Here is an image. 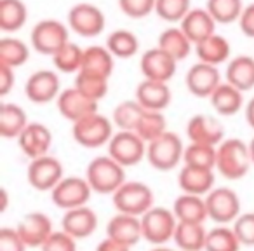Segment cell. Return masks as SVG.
<instances>
[{
  "label": "cell",
  "mask_w": 254,
  "mask_h": 251,
  "mask_svg": "<svg viewBox=\"0 0 254 251\" xmlns=\"http://www.w3.org/2000/svg\"><path fill=\"white\" fill-rule=\"evenodd\" d=\"M209 220L218 225H232L240 216V197L233 188L218 187L205 195Z\"/></svg>",
  "instance_id": "9"
},
{
  "label": "cell",
  "mask_w": 254,
  "mask_h": 251,
  "mask_svg": "<svg viewBox=\"0 0 254 251\" xmlns=\"http://www.w3.org/2000/svg\"><path fill=\"white\" fill-rule=\"evenodd\" d=\"M239 26L244 35L254 39V2L244 7L242 14L239 18Z\"/></svg>",
  "instance_id": "48"
},
{
  "label": "cell",
  "mask_w": 254,
  "mask_h": 251,
  "mask_svg": "<svg viewBox=\"0 0 254 251\" xmlns=\"http://www.w3.org/2000/svg\"><path fill=\"white\" fill-rule=\"evenodd\" d=\"M28 19V7L23 0H0V30L14 33L25 26Z\"/></svg>",
  "instance_id": "33"
},
{
  "label": "cell",
  "mask_w": 254,
  "mask_h": 251,
  "mask_svg": "<svg viewBox=\"0 0 254 251\" xmlns=\"http://www.w3.org/2000/svg\"><path fill=\"white\" fill-rule=\"evenodd\" d=\"M187 136L190 143L218 147L225 140V128L216 117L207 115V113H197L188 120Z\"/></svg>",
  "instance_id": "18"
},
{
  "label": "cell",
  "mask_w": 254,
  "mask_h": 251,
  "mask_svg": "<svg viewBox=\"0 0 254 251\" xmlns=\"http://www.w3.org/2000/svg\"><path fill=\"white\" fill-rule=\"evenodd\" d=\"M61 92L60 75L54 70H37L28 77L25 84V94L32 103L46 105L58 99Z\"/></svg>",
  "instance_id": "13"
},
{
  "label": "cell",
  "mask_w": 254,
  "mask_h": 251,
  "mask_svg": "<svg viewBox=\"0 0 254 251\" xmlns=\"http://www.w3.org/2000/svg\"><path fill=\"white\" fill-rule=\"evenodd\" d=\"M214 169H204V167L187 166V164H183L178 174V185L183 194L205 197L214 188Z\"/></svg>",
  "instance_id": "23"
},
{
  "label": "cell",
  "mask_w": 254,
  "mask_h": 251,
  "mask_svg": "<svg viewBox=\"0 0 254 251\" xmlns=\"http://www.w3.org/2000/svg\"><path fill=\"white\" fill-rule=\"evenodd\" d=\"M61 229L75 239H87L98 229V215L89 206L68 209L61 218Z\"/></svg>",
  "instance_id": "21"
},
{
  "label": "cell",
  "mask_w": 254,
  "mask_h": 251,
  "mask_svg": "<svg viewBox=\"0 0 254 251\" xmlns=\"http://www.w3.org/2000/svg\"><path fill=\"white\" fill-rule=\"evenodd\" d=\"M92 188L87 178L82 176H64L51 192V201L60 209H75L80 206H87L91 199Z\"/></svg>",
  "instance_id": "10"
},
{
  "label": "cell",
  "mask_w": 254,
  "mask_h": 251,
  "mask_svg": "<svg viewBox=\"0 0 254 251\" xmlns=\"http://www.w3.org/2000/svg\"><path fill=\"white\" fill-rule=\"evenodd\" d=\"M244 113H246V120H247V124H249V128L254 129V96L247 101L246 112Z\"/></svg>",
  "instance_id": "51"
},
{
  "label": "cell",
  "mask_w": 254,
  "mask_h": 251,
  "mask_svg": "<svg viewBox=\"0 0 254 251\" xmlns=\"http://www.w3.org/2000/svg\"><path fill=\"white\" fill-rule=\"evenodd\" d=\"M134 99L145 110H155V112H164L171 105L173 92L167 82L148 81L143 79L138 84L134 92Z\"/></svg>",
  "instance_id": "20"
},
{
  "label": "cell",
  "mask_w": 254,
  "mask_h": 251,
  "mask_svg": "<svg viewBox=\"0 0 254 251\" xmlns=\"http://www.w3.org/2000/svg\"><path fill=\"white\" fill-rule=\"evenodd\" d=\"M84 60V49L77 42L68 40L60 51L53 56L54 68L61 74H78Z\"/></svg>",
  "instance_id": "38"
},
{
  "label": "cell",
  "mask_w": 254,
  "mask_h": 251,
  "mask_svg": "<svg viewBox=\"0 0 254 251\" xmlns=\"http://www.w3.org/2000/svg\"><path fill=\"white\" fill-rule=\"evenodd\" d=\"M19 150L28 157L30 161L39 159L49 154L53 147V133L42 122H28L23 133L18 136Z\"/></svg>",
  "instance_id": "16"
},
{
  "label": "cell",
  "mask_w": 254,
  "mask_h": 251,
  "mask_svg": "<svg viewBox=\"0 0 254 251\" xmlns=\"http://www.w3.org/2000/svg\"><path fill=\"white\" fill-rule=\"evenodd\" d=\"M242 243L232 225H216L207 230L204 251H240Z\"/></svg>",
  "instance_id": "36"
},
{
  "label": "cell",
  "mask_w": 254,
  "mask_h": 251,
  "mask_svg": "<svg viewBox=\"0 0 254 251\" xmlns=\"http://www.w3.org/2000/svg\"><path fill=\"white\" fill-rule=\"evenodd\" d=\"M190 11V0H157L155 4V14L167 23H181Z\"/></svg>",
  "instance_id": "43"
},
{
  "label": "cell",
  "mask_w": 254,
  "mask_h": 251,
  "mask_svg": "<svg viewBox=\"0 0 254 251\" xmlns=\"http://www.w3.org/2000/svg\"><path fill=\"white\" fill-rule=\"evenodd\" d=\"M106 237H112L115 241L127 244V246H136L143 239L141 218L139 216L126 215V213H117L115 216L106 223Z\"/></svg>",
  "instance_id": "22"
},
{
  "label": "cell",
  "mask_w": 254,
  "mask_h": 251,
  "mask_svg": "<svg viewBox=\"0 0 254 251\" xmlns=\"http://www.w3.org/2000/svg\"><path fill=\"white\" fill-rule=\"evenodd\" d=\"M178 68V61L171 54L162 51L159 46L145 51L139 61V70L143 77L148 81L169 82L174 77Z\"/></svg>",
  "instance_id": "15"
},
{
  "label": "cell",
  "mask_w": 254,
  "mask_h": 251,
  "mask_svg": "<svg viewBox=\"0 0 254 251\" xmlns=\"http://www.w3.org/2000/svg\"><path fill=\"white\" fill-rule=\"evenodd\" d=\"M185 84L190 94H193L195 98H211V94L221 84V74L214 65L198 61L191 65L190 70L187 72Z\"/></svg>",
  "instance_id": "14"
},
{
  "label": "cell",
  "mask_w": 254,
  "mask_h": 251,
  "mask_svg": "<svg viewBox=\"0 0 254 251\" xmlns=\"http://www.w3.org/2000/svg\"><path fill=\"white\" fill-rule=\"evenodd\" d=\"M16 84V74L14 68L5 67V65H0V96L4 98L9 92L12 91Z\"/></svg>",
  "instance_id": "49"
},
{
  "label": "cell",
  "mask_w": 254,
  "mask_h": 251,
  "mask_svg": "<svg viewBox=\"0 0 254 251\" xmlns=\"http://www.w3.org/2000/svg\"><path fill=\"white\" fill-rule=\"evenodd\" d=\"M2 199H4V204H2V211L7 209V190H2Z\"/></svg>",
  "instance_id": "52"
},
{
  "label": "cell",
  "mask_w": 254,
  "mask_h": 251,
  "mask_svg": "<svg viewBox=\"0 0 254 251\" xmlns=\"http://www.w3.org/2000/svg\"><path fill=\"white\" fill-rule=\"evenodd\" d=\"M167 131V119L164 112H155V110H145L136 126V133L145 140L146 143L153 142L159 136H162Z\"/></svg>",
  "instance_id": "39"
},
{
  "label": "cell",
  "mask_w": 254,
  "mask_h": 251,
  "mask_svg": "<svg viewBox=\"0 0 254 251\" xmlns=\"http://www.w3.org/2000/svg\"><path fill=\"white\" fill-rule=\"evenodd\" d=\"M150 251H174V250H171V248H167V246H153Z\"/></svg>",
  "instance_id": "54"
},
{
  "label": "cell",
  "mask_w": 254,
  "mask_h": 251,
  "mask_svg": "<svg viewBox=\"0 0 254 251\" xmlns=\"http://www.w3.org/2000/svg\"><path fill=\"white\" fill-rule=\"evenodd\" d=\"M146 145L148 143L136 131H117L106 147H108V156L115 159L120 166L132 167L146 159Z\"/></svg>",
  "instance_id": "7"
},
{
  "label": "cell",
  "mask_w": 254,
  "mask_h": 251,
  "mask_svg": "<svg viewBox=\"0 0 254 251\" xmlns=\"http://www.w3.org/2000/svg\"><path fill=\"white\" fill-rule=\"evenodd\" d=\"M28 183L35 190L40 192H53L56 185L64 178L63 164L58 157L54 156H44L39 159H33L26 171Z\"/></svg>",
  "instance_id": "12"
},
{
  "label": "cell",
  "mask_w": 254,
  "mask_h": 251,
  "mask_svg": "<svg viewBox=\"0 0 254 251\" xmlns=\"http://www.w3.org/2000/svg\"><path fill=\"white\" fill-rule=\"evenodd\" d=\"M26 244L19 236L18 229L4 227L0 229V251H26Z\"/></svg>",
  "instance_id": "47"
},
{
  "label": "cell",
  "mask_w": 254,
  "mask_h": 251,
  "mask_svg": "<svg viewBox=\"0 0 254 251\" xmlns=\"http://www.w3.org/2000/svg\"><path fill=\"white\" fill-rule=\"evenodd\" d=\"M157 46L162 51H166L167 54H171L178 63L187 60L190 56L191 49L195 47L181 28H166L159 35V44Z\"/></svg>",
  "instance_id": "32"
},
{
  "label": "cell",
  "mask_w": 254,
  "mask_h": 251,
  "mask_svg": "<svg viewBox=\"0 0 254 251\" xmlns=\"http://www.w3.org/2000/svg\"><path fill=\"white\" fill-rule=\"evenodd\" d=\"M226 82L235 85L242 92L251 91L254 87V58L247 54H240L228 61L225 72Z\"/></svg>",
  "instance_id": "26"
},
{
  "label": "cell",
  "mask_w": 254,
  "mask_h": 251,
  "mask_svg": "<svg viewBox=\"0 0 254 251\" xmlns=\"http://www.w3.org/2000/svg\"><path fill=\"white\" fill-rule=\"evenodd\" d=\"M92 192L101 195H113L126 183V167L120 166L110 156H98L89 163L85 171Z\"/></svg>",
  "instance_id": "2"
},
{
  "label": "cell",
  "mask_w": 254,
  "mask_h": 251,
  "mask_svg": "<svg viewBox=\"0 0 254 251\" xmlns=\"http://www.w3.org/2000/svg\"><path fill=\"white\" fill-rule=\"evenodd\" d=\"M19 236L23 237L25 244L28 248H42L44 243L49 239V236L54 232L53 222L46 213L32 211L25 215L19 223L16 225Z\"/></svg>",
  "instance_id": "19"
},
{
  "label": "cell",
  "mask_w": 254,
  "mask_h": 251,
  "mask_svg": "<svg viewBox=\"0 0 254 251\" xmlns=\"http://www.w3.org/2000/svg\"><path fill=\"white\" fill-rule=\"evenodd\" d=\"M71 135L75 142L84 149H99L103 145H108L112 136L115 135L113 120L99 112L91 113L71 126Z\"/></svg>",
  "instance_id": "5"
},
{
  "label": "cell",
  "mask_w": 254,
  "mask_h": 251,
  "mask_svg": "<svg viewBox=\"0 0 254 251\" xmlns=\"http://www.w3.org/2000/svg\"><path fill=\"white\" fill-rule=\"evenodd\" d=\"M113 68H115V56L110 53L106 46H89L84 49L80 72L110 79Z\"/></svg>",
  "instance_id": "25"
},
{
  "label": "cell",
  "mask_w": 254,
  "mask_h": 251,
  "mask_svg": "<svg viewBox=\"0 0 254 251\" xmlns=\"http://www.w3.org/2000/svg\"><path fill=\"white\" fill-rule=\"evenodd\" d=\"M183 164L204 167V169H216V147L190 143L188 147H185Z\"/></svg>",
  "instance_id": "41"
},
{
  "label": "cell",
  "mask_w": 254,
  "mask_h": 251,
  "mask_svg": "<svg viewBox=\"0 0 254 251\" xmlns=\"http://www.w3.org/2000/svg\"><path fill=\"white\" fill-rule=\"evenodd\" d=\"M68 40H70L68 26L58 19H42L33 26L30 33L32 47L44 56H54Z\"/></svg>",
  "instance_id": "8"
},
{
  "label": "cell",
  "mask_w": 254,
  "mask_h": 251,
  "mask_svg": "<svg viewBox=\"0 0 254 251\" xmlns=\"http://www.w3.org/2000/svg\"><path fill=\"white\" fill-rule=\"evenodd\" d=\"M185 156V145L181 138L173 131H166L162 136L146 145V161L157 171H171L180 166Z\"/></svg>",
  "instance_id": "4"
},
{
  "label": "cell",
  "mask_w": 254,
  "mask_h": 251,
  "mask_svg": "<svg viewBox=\"0 0 254 251\" xmlns=\"http://www.w3.org/2000/svg\"><path fill=\"white\" fill-rule=\"evenodd\" d=\"M176 227L178 218L173 209L162 208V206H153L141 216L143 239L153 246H164L167 241L174 239Z\"/></svg>",
  "instance_id": "6"
},
{
  "label": "cell",
  "mask_w": 254,
  "mask_h": 251,
  "mask_svg": "<svg viewBox=\"0 0 254 251\" xmlns=\"http://www.w3.org/2000/svg\"><path fill=\"white\" fill-rule=\"evenodd\" d=\"M40 250L42 251H77V239L71 237L68 232H64L63 229L54 230Z\"/></svg>",
  "instance_id": "46"
},
{
  "label": "cell",
  "mask_w": 254,
  "mask_h": 251,
  "mask_svg": "<svg viewBox=\"0 0 254 251\" xmlns=\"http://www.w3.org/2000/svg\"><path fill=\"white\" fill-rule=\"evenodd\" d=\"M117 213L139 216L141 218L148 209L155 206L153 190L143 181H126L115 194L112 195Z\"/></svg>",
  "instance_id": "3"
},
{
  "label": "cell",
  "mask_w": 254,
  "mask_h": 251,
  "mask_svg": "<svg viewBox=\"0 0 254 251\" xmlns=\"http://www.w3.org/2000/svg\"><path fill=\"white\" fill-rule=\"evenodd\" d=\"M232 227L242 246H254V211L240 213V216L232 223Z\"/></svg>",
  "instance_id": "45"
},
{
  "label": "cell",
  "mask_w": 254,
  "mask_h": 251,
  "mask_svg": "<svg viewBox=\"0 0 254 251\" xmlns=\"http://www.w3.org/2000/svg\"><path fill=\"white\" fill-rule=\"evenodd\" d=\"M157 0H119V7L127 18L143 19L155 12Z\"/></svg>",
  "instance_id": "44"
},
{
  "label": "cell",
  "mask_w": 254,
  "mask_h": 251,
  "mask_svg": "<svg viewBox=\"0 0 254 251\" xmlns=\"http://www.w3.org/2000/svg\"><path fill=\"white\" fill-rule=\"evenodd\" d=\"M143 108L136 99H126V101L119 103L112 112V120L119 131H136L139 119H141Z\"/></svg>",
  "instance_id": "34"
},
{
  "label": "cell",
  "mask_w": 254,
  "mask_h": 251,
  "mask_svg": "<svg viewBox=\"0 0 254 251\" xmlns=\"http://www.w3.org/2000/svg\"><path fill=\"white\" fill-rule=\"evenodd\" d=\"M212 108L223 117H232L239 113L244 106V92L228 82H221L209 98Z\"/></svg>",
  "instance_id": "28"
},
{
  "label": "cell",
  "mask_w": 254,
  "mask_h": 251,
  "mask_svg": "<svg viewBox=\"0 0 254 251\" xmlns=\"http://www.w3.org/2000/svg\"><path fill=\"white\" fill-rule=\"evenodd\" d=\"M253 166L249 143L240 138L223 140L216 147V169L226 180H240Z\"/></svg>",
  "instance_id": "1"
},
{
  "label": "cell",
  "mask_w": 254,
  "mask_h": 251,
  "mask_svg": "<svg viewBox=\"0 0 254 251\" xmlns=\"http://www.w3.org/2000/svg\"><path fill=\"white\" fill-rule=\"evenodd\" d=\"M244 7L242 0H207L205 9L211 12L216 23L219 25H230V23L239 21Z\"/></svg>",
  "instance_id": "40"
},
{
  "label": "cell",
  "mask_w": 254,
  "mask_h": 251,
  "mask_svg": "<svg viewBox=\"0 0 254 251\" xmlns=\"http://www.w3.org/2000/svg\"><path fill=\"white\" fill-rule=\"evenodd\" d=\"M173 213L176 215L178 222L187 223H205V220L209 218L205 197L202 195L181 194L174 201Z\"/></svg>",
  "instance_id": "27"
},
{
  "label": "cell",
  "mask_w": 254,
  "mask_h": 251,
  "mask_svg": "<svg viewBox=\"0 0 254 251\" xmlns=\"http://www.w3.org/2000/svg\"><path fill=\"white\" fill-rule=\"evenodd\" d=\"M28 126L26 112L16 103H2L0 106V136L5 140H18Z\"/></svg>",
  "instance_id": "29"
},
{
  "label": "cell",
  "mask_w": 254,
  "mask_h": 251,
  "mask_svg": "<svg viewBox=\"0 0 254 251\" xmlns=\"http://www.w3.org/2000/svg\"><path fill=\"white\" fill-rule=\"evenodd\" d=\"M195 54H197L198 61L219 67L221 63L230 60L232 47H230V42L225 37L214 33V35H211L209 39L202 40L195 46Z\"/></svg>",
  "instance_id": "31"
},
{
  "label": "cell",
  "mask_w": 254,
  "mask_h": 251,
  "mask_svg": "<svg viewBox=\"0 0 254 251\" xmlns=\"http://www.w3.org/2000/svg\"><path fill=\"white\" fill-rule=\"evenodd\" d=\"M249 152H251V159H253V166H254V138L249 142Z\"/></svg>",
  "instance_id": "53"
},
{
  "label": "cell",
  "mask_w": 254,
  "mask_h": 251,
  "mask_svg": "<svg viewBox=\"0 0 254 251\" xmlns=\"http://www.w3.org/2000/svg\"><path fill=\"white\" fill-rule=\"evenodd\" d=\"M106 47L115 58L129 60L139 51V40L129 30H113L106 39Z\"/></svg>",
  "instance_id": "35"
},
{
  "label": "cell",
  "mask_w": 254,
  "mask_h": 251,
  "mask_svg": "<svg viewBox=\"0 0 254 251\" xmlns=\"http://www.w3.org/2000/svg\"><path fill=\"white\" fill-rule=\"evenodd\" d=\"M96 251H131V246H127V244L120 243V241L112 239V237H105L96 246Z\"/></svg>",
  "instance_id": "50"
},
{
  "label": "cell",
  "mask_w": 254,
  "mask_h": 251,
  "mask_svg": "<svg viewBox=\"0 0 254 251\" xmlns=\"http://www.w3.org/2000/svg\"><path fill=\"white\" fill-rule=\"evenodd\" d=\"M205 239H207V229L204 223L178 222L173 241L180 248V251H204Z\"/></svg>",
  "instance_id": "30"
},
{
  "label": "cell",
  "mask_w": 254,
  "mask_h": 251,
  "mask_svg": "<svg viewBox=\"0 0 254 251\" xmlns=\"http://www.w3.org/2000/svg\"><path fill=\"white\" fill-rule=\"evenodd\" d=\"M75 87L85 96H89L94 101H101L108 92V79L99 77V75L85 74V72H78L75 77Z\"/></svg>",
  "instance_id": "42"
},
{
  "label": "cell",
  "mask_w": 254,
  "mask_h": 251,
  "mask_svg": "<svg viewBox=\"0 0 254 251\" xmlns=\"http://www.w3.org/2000/svg\"><path fill=\"white\" fill-rule=\"evenodd\" d=\"M106 18L103 11L94 4L82 2L68 11V28L84 39H92L103 33Z\"/></svg>",
  "instance_id": "11"
},
{
  "label": "cell",
  "mask_w": 254,
  "mask_h": 251,
  "mask_svg": "<svg viewBox=\"0 0 254 251\" xmlns=\"http://www.w3.org/2000/svg\"><path fill=\"white\" fill-rule=\"evenodd\" d=\"M30 60V49L23 40L14 37L0 39V65L11 68H19Z\"/></svg>",
  "instance_id": "37"
},
{
  "label": "cell",
  "mask_w": 254,
  "mask_h": 251,
  "mask_svg": "<svg viewBox=\"0 0 254 251\" xmlns=\"http://www.w3.org/2000/svg\"><path fill=\"white\" fill-rule=\"evenodd\" d=\"M58 110L66 120H70L71 124L78 122L84 117L91 115V113L98 112V101L91 99L89 96H85L84 92H80L77 87H68L63 89L60 92L56 99Z\"/></svg>",
  "instance_id": "17"
},
{
  "label": "cell",
  "mask_w": 254,
  "mask_h": 251,
  "mask_svg": "<svg viewBox=\"0 0 254 251\" xmlns=\"http://www.w3.org/2000/svg\"><path fill=\"white\" fill-rule=\"evenodd\" d=\"M216 25H218V23L214 21V18H212L207 9L195 7L185 16V19L180 23V28L187 33V37L191 40V44L197 46L198 42H202V40L214 35Z\"/></svg>",
  "instance_id": "24"
}]
</instances>
